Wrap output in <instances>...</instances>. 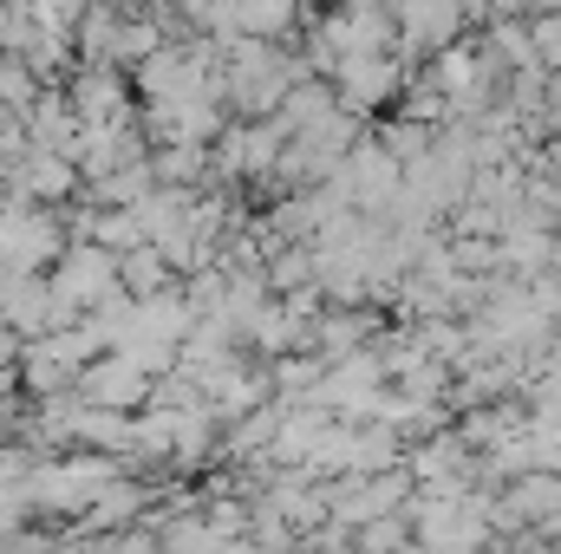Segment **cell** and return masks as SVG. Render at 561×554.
<instances>
[{
	"label": "cell",
	"mask_w": 561,
	"mask_h": 554,
	"mask_svg": "<svg viewBox=\"0 0 561 554\" xmlns=\"http://www.w3.org/2000/svg\"><path fill=\"white\" fill-rule=\"evenodd\" d=\"M85 392H92L99 405H138L144 399V366L125 359V353H118V359H99V366L85 372Z\"/></svg>",
	"instance_id": "6da1fadb"
}]
</instances>
